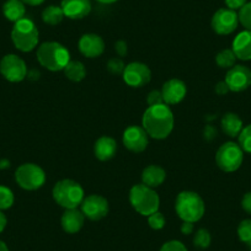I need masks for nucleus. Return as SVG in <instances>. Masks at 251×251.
I'll return each mask as SVG.
<instances>
[{
	"mask_svg": "<svg viewBox=\"0 0 251 251\" xmlns=\"http://www.w3.org/2000/svg\"><path fill=\"white\" fill-rule=\"evenodd\" d=\"M248 245H249V248H250V250H251V243L248 244Z\"/></svg>",
	"mask_w": 251,
	"mask_h": 251,
	"instance_id": "nucleus-45",
	"label": "nucleus"
},
{
	"mask_svg": "<svg viewBox=\"0 0 251 251\" xmlns=\"http://www.w3.org/2000/svg\"><path fill=\"white\" fill-rule=\"evenodd\" d=\"M160 251H187V249L181 241L170 240L161 246Z\"/></svg>",
	"mask_w": 251,
	"mask_h": 251,
	"instance_id": "nucleus-34",
	"label": "nucleus"
},
{
	"mask_svg": "<svg viewBox=\"0 0 251 251\" xmlns=\"http://www.w3.org/2000/svg\"><path fill=\"white\" fill-rule=\"evenodd\" d=\"M63 19H64V13H63L60 6L50 5L47 6L42 13V20L43 23L47 24V25H58V24L62 23Z\"/></svg>",
	"mask_w": 251,
	"mask_h": 251,
	"instance_id": "nucleus-25",
	"label": "nucleus"
},
{
	"mask_svg": "<svg viewBox=\"0 0 251 251\" xmlns=\"http://www.w3.org/2000/svg\"><path fill=\"white\" fill-rule=\"evenodd\" d=\"M15 180L24 190L35 191L45 185L46 173L37 164L25 163L16 169Z\"/></svg>",
	"mask_w": 251,
	"mask_h": 251,
	"instance_id": "nucleus-8",
	"label": "nucleus"
},
{
	"mask_svg": "<svg viewBox=\"0 0 251 251\" xmlns=\"http://www.w3.org/2000/svg\"><path fill=\"white\" fill-rule=\"evenodd\" d=\"M148 133L144 131L143 127L129 126L128 128H126V131L123 132V146L133 153H142L148 147Z\"/></svg>",
	"mask_w": 251,
	"mask_h": 251,
	"instance_id": "nucleus-12",
	"label": "nucleus"
},
{
	"mask_svg": "<svg viewBox=\"0 0 251 251\" xmlns=\"http://www.w3.org/2000/svg\"><path fill=\"white\" fill-rule=\"evenodd\" d=\"M244 160V151L234 142L222 144L216 154V164L224 173H234L241 166Z\"/></svg>",
	"mask_w": 251,
	"mask_h": 251,
	"instance_id": "nucleus-7",
	"label": "nucleus"
},
{
	"mask_svg": "<svg viewBox=\"0 0 251 251\" xmlns=\"http://www.w3.org/2000/svg\"><path fill=\"white\" fill-rule=\"evenodd\" d=\"M226 1V8L230 9V10H240L244 5H245L248 1L246 0H224Z\"/></svg>",
	"mask_w": 251,
	"mask_h": 251,
	"instance_id": "nucleus-36",
	"label": "nucleus"
},
{
	"mask_svg": "<svg viewBox=\"0 0 251 251\" xmlns=\"http://www.w3.org/2000/svg\"><path fill=\"white\" fill-rule=\"evenodd\" d=\"M96 1H99L101 4H113L116 1H118V0H96Z\"/></svg>",
	"mask_w": 251,
	"mask_h": 251,
	"instance_id": "nucleus-43",
	"label": "nucleus"
},
{
	"mask_svg": "<svg viewBox=\"0 0 251 251\" xmlns=\"http://www.w3.org/2000/svg\"><path fill=\"white\" fill-rule=\"evenodd\" d=\"M239 16L236 11L228 8H222L212 16L211 26L217 35L226 36L233 33L238 28Z\"/></svg>",
	"mask_w": 251,
	"mask_h": 251,
	"instance_id": "nucleus-10",
	"label": "nucleus"
},
{
	"mask_svg": "<svg viewBox=\"0 0 251 251\" xmlns=\"http://www.w3.org/2000/svg\"><path fill=\"white\" fill-rule=\"evenodd\" d=\"M26 13L25 4L21 0H6L3 5V14L11 23H18L24 19Z\"/></svg>",
	"mask_w": 251,
	"mask_h": 251,
	"instance_id": "nucleus-23",
	"label": "nucleus"
},
{
	"mask_svg": "<svg viewBox=\"0 0 251 251\" xmlns=\"http://www.w3.org/2000/svg\"><path fill=\"white\" fill-rule=\"evenodd\" d=\"M229 90L228 85H226V81H219L218 84L216 85V93L218 94V95H226Z\"/></svg>",
	"mask_w": 251,
	"mask_h": 251,
	"instance_id": "nucleus-39",
	"label": "nucleus"
},
{
	"mask_svg": "<svg viewBox=\"0 0 251 251\" xmlns=\"http://www.w3.org/2000/svg\"><path fill=\"white\" fill-rule=\"evenodd\" d=\"M81 212L90 221H100L108 213V201L100 195H90L81 202Z\"/></svg>",
	"mask_w": 251,
	"mask_h": 251,
	"instance_id": "nucleus-13",
	"label": "nucleus"
},
{
	"mask_svg": "<svg viewBox=\"0 0 251 251\" xmlns=\"http://www.w3.org/2000/svg\"><path fill=\"white\" fill-rule=\"evenodd\" d=\"M117 151V142L108 136H102L94 144V154L101 161H107L115 156Z\"/></svg>",
	"mask_w": 251,
	"mask_h": 251,
	"instance_id": "nucleus-19",
	"label": "nucleus"
},
{
	"mask_svg": "<svg viewBox=\"0 0 251 251\" xmlns=\"http://www.w3.org/2000/svg\"><path fill=\"white\" fill-rule=\"evenodd\" d=\"M238 236L243 243H251V219H244L238 226Z\"/></svg>",
	"mask_w": 251,
	"mask_h": 251,
	"instance_id": "nucleus-30",
	"label": "nucleus"
},
{
	"mask_svg": "<svg viewBox=\"0 0 251 251\" xmlns=\"http://www.w3.org/2000/svg\"><path fill=\"white\" fill-rule=\"evenodd\" d=\"M166 178V171L159 165H149L142 173V183L151 188L163 185Z\"/></svg>",
	"mask_w": 251,
	"mask_h": 251,
	"instance_id": "nucleus-21",
	"label": "nucleus"
},
{
	"mask_svg": "<svg viewBox=\"0 0 251 251\" xmlns=\"http://www.w3.org/2000/svg\"><path fill=\"white\" fill-rule=\"evenodd\" d=\"M63 71L69 80L75 81V83L81 81L86 76L85 66L79 60H71Z\"/></svg>",
	"mask_w": 251,
	"mask_h": 251,
	"instance_id": "nucleus-24",
	"label": "nucleus"
},
{
	"mask_svg": "<svg viewBox=\"0 0 251 251\" xmlns=\"http://www.w3.org/2000/svg\"><path fill=\"white\" fill-rule=\"evenodd\" d=\"M64 16L72 20H80L86 18L91 11L90 0H62L60 4Z\"/></svg>",
	"mask_w": 251,
	"mask_h": 251,
	"instance_id": "nucleus-17",
	"label": "nucleus"
},
{
	"mask_svg": "<svg viewBox=\"0 0 251 251\" xmlns=\"http://www.w3.org/2000/svg\"><path fill=\"white\" fill-rule=\"evenodd\" d=\"M165 217H164V214L160 213L159 211L151 214V216H148V224L151 229H154V230H160V229H163L164 226H165Z\"/></svg>",
	"mask_w": 251,
	"mask_h": 251,
	"instance_id": "nucleus-32",
	"label": "nucleus"
},
{
	"mask_svg": "<svg viewBox=\"0 0 251 251\" xmlns=\"http://www.w3.org/2000/svg\"><path fill=\"white\" fill-rule=\"evenodd\" d=\"M38 63L50 72L63 71L71 62V54L63 45L58 42H45L37 48L36 53Z\"/></svg>",
	"mask_w": 251,
	"mask_h": 251,
	"instance_id": "nucleus-2",
	"label": "nucleus"
},
{
	"mask_svg": "<svg viewBox=\"0 0 251 251\" xmlns=\"http://www.w3.org/2000/svg\"><path fill=\"white\" fill-rule=\"evenodd\" d=\"M52 196L57 204L66 209L76 208L85 199L80 183L69 178H64L55 183L52 190Z\"/></svg>",
	"mask_w": 251,
	"mask_h": 251,
	"instance_id": "nucleus-4",
	"label": "nucleus"
},
{
	"mask_svg": "<svg viewBox=\"0 0 251 251\" xmlns=\"http://www.w3.org/2000/svg\"><path fill=\"white\" fill-rule=\"evenodd\" d=\"M239 23L245 27V30L251 31V1L246 3L239 10Z\"/></svg>",
	"mask_w": 251,
	"mask_h": 251,
	"instance_id": "nucleus-31",
	"label": "nucleus"
},
{
	"mask_svg": "<svg viewBox=\"0 0 251 251\" xmlns=\"http://www.w3.org/2000/svg\"><path fill=\"white\" fill-rule=\"evenodd\" d=\"M241 207L246 213L251 214V191L244 195L243 200H241Z\"/></svg>",
	"mask_w": 251,
	"mask_h": 251,
	"instance_id": "nucleus-38",
	"label": "nucleus"
},
{
	"mask_svg": "<svg viewBox=\"0 0 251 251\" xmlns=\"http://www.w3.org/2000/svg\"><path fill=\"white\" fill-rule=\"evenodd\" d=\"M147 102H148L149 106L160 105V103H164L161 91H159V90L151 91V93H149V95H148V99H147Z\"/></svg>",
	"mask_w": 251,
	"mask_h": 251,
	"instance_id": "nucleus-35",
	"label": "nucleus"
},
{
	"mask_svg": "<svg viewBox=\"0 0 251 251\" xmlns=\"http://www.w3.org/2000/svg\"><path fill=\"white\" fill-rule=\"evenodd\" d=\"M194 231V223L191 222H183L181 224V233L185 234V235H188V234H191Z\"/></svg>",
	"mask_w": 251,
	"mask_h": 251,
	"instance_id": "nucleus-40",
	"label": "nucleus"
},
{
	"mask_svg": "<svg viewBox=\"0 0 251 251\" xmlns=\"http://www.w3.org/2000/svg\"><path fill=\"white\" fill-rule=\"evenodd\" d=\"M236 59H238V58L234 54L233 50H223L217 54L216 63L219 68L230 69L235 66Z\"/></svg>",
	"mask_w": 251,
	"mask_h": 251,
	"instance_id": "nucleus-26",
	"label": "nucleus"
},
{
	"mask_svg": "<svg viewBox=\"0 0 251 251\" xmlns=\"http://www.w3.org/2000/svg\"><path fill=\"white\" fill-rule=\"evenodd\" d=\"M6 224H8V219H6L5 214L3 213V212L0 211V233L5 229Z\"/></svg>",
	"mask_w": 251,
	"mask_h": 251,
	"instance_id": "nucleus-41",
	"label": "nucleus"
},
{
	"mask_svg": "<svg viewBox=\"0 0 251 251\" xmlns=\"http://www.w3.org/2000/svg\"><path fill=\"white\" fill-rule=\"evenodd\" d=\"M0 73L11 83L23 81L27 75L25 60L16 54H6L0 60Z\"/></svg>",
	"mask_w": 251,
	"mask_h": 251,
	"instance_id": "nucleus-9",
	"label": "nucleus"
},
{
	"mask_svg": "<svg viewBox=\"0 0 251 251\" xmlns=\"http://www.w3.org/2000/svg\"><path fill=\"white\" fill-rule=\"evenodd\" d=\"M173 111L166 103L149 106L142 117V127L154 139H165L174 129Z\"/></svg>",
	"mask_w": 251,
	"mask_h": 251,
	"instance_id": "nucleus-1",
	"label": "nucleus"
},
{
	"mask_svg": "<svg viewBox=\"0 0 251 251\" xmlns=\"http://www.w3.org/2000/svg\"><path fill=\"white\" fill-rule=\"evenodd\" d=\"M84 221H85V216L83 214V212L76 208H72L64 211L62 219H60V224L66 233L75 234L83 228Z\"/></svg>",
	"mask_w": 251,
	"mask_h": 251,
	"instance_id": "nucleus-18",
	"label": "nucleus"
},
{
	"mask_svg": "<svg viewBox=\"0 0 251 251\" xmlns=\"http://www.w3.org/2000/svg\"><path fill=\"white\" fill-rule=\"evenodd\" d=\"M125 63L121 58H111L107 63V69L112 74H122L125 71Z\"/></svg>",
	"mask_w": 251,
	"mask_h": 251,
	"instance_id": "nucleus-33",
	"label": "nucleus"
},
{
	"mask_svg": "<svg viewBox=\"0 0 251 251\" xmlns=\"http://www.w3.org/2000/svg\"><path fill=\"white\" fill-rule=\"evenodd\" d=\"M122 78L123 81L131 88H142L151 81V72L144 63L132 62L125 67Z\"/></svg>",
	"mask_w": 251,
	"mask_h": 251,
	"instance_id": "nucleus-11",
	"label": "nucleus"
},
{
	"mask_svg": "<svg viewBox=\"0 0 251 251\" xmlns=\"http://www.w3.org/2000/svg\"><path fill=\"white\" fill-rule=\"evenodd\" d=\"M175 211L182 222L196 223L204 216L206 206L199 194L194 191H182L176 197Z\"/></svg>",
	"mask_w": 251,
	"mask_h": 251,
	"instance_id": "nucleus-3",
	"label": "nucleus"
},
{
	"mask_svg": "<svg viewBox=\"0 0 251 251\" xmlns=\"http://www.w3.org/2000/svg\"><path fill=\"white\" fill-rule=\"evenodd\" d=\"M129 202L132 207L138 212L141 216L148 217L158 212L160 206V199L155 190L148 187L144 183L134 185L129 191Z\"/></svg>",
	"mask_w": 251,
	"mask_h": 251,
	"instance_id": "nucleus-5",
	"label": "nucleus"
},
{
	"mask_svg": "<svg viewBox=\"0 0 251 251\" xmlns=\"http://www.w3.org/2000/svg\"><path fill=\"white\" fill-rule=\"evenodd\" d=\"M211 233H209L207 229L202 228V229H199V230L196 231V234H195V238H194V245L196 246L197 249H201V250H203V249H207L209 245H211Z\"/></svg>",
	"mask_w": 251,
	"mask_h": 251,
	"instance_id": "nucleus-27",
	"label": "nucleus"
},
{
	"mask_svg": "<svg viewBox=\"0 0 251 251\" xmlns=\"http://www.w3.org/2000/svg\"><path fill=\"white\" fill-rule=\"evenodd\" d=\"M234 54L240 60H251V31L245 30L236 35L231 45Z\"/></svg>",
	"mask_w": 251,
	"mask_h": 251,
	"instance_id": "nucleus-20",
	"label": "nucleus"
},
{
	"mask_svg": "<svg viewBox=\"0 0 251 251\" xmlns=\"http://www.w3.org/2000/svg\"><path fill=\"white\" fill-rule=\"evenodd\" d=\"M0 251H9L6 244L4 243V241H1V240H0Z\"/></svg>",
	"mask_w": 251,
	"mask_h": 251,
	"instance_id": "nucleus-44",
	"label": "nucleus"
},
{
	"mask_svg": "<svg viewBox=\"0 0 251 251\" xmlns=\"http://www.w3.org/2000/svg\"><path fill=\"white\" fill-rule=\"evenodd\" d=\"M239 146L246 153L251 154V125L244 127L243 131L238 136Z\"/></svg>",
	"mask_w": 251,
	"mask_h": 251,
	"instance_id": "nucleus-29",
	"label": "nucleus"
},
{
	"mask_svg": "<svg viewBox=\"0 0 251 251\" xmlns=\"http://www.w3.org/2000/svg\"><path fill=\"white\" fill-rule=\"evenodd\" d=\"M229 90L234 93H241L251 86V71L245 66H234L228 71L224 80Z\"/></svg>",
	"mask_w": 251,
	"mask_h": 251,
	"instance_id": "nucleus-14",
	"label": "nucleus"
},
{
	"mask_svg": "<svg viewBox=\"0 0 251 251\" xmlns=\"http://www.w3.org/2000/svg\"><path fill=\"white\" fill-rule=\"evenodd\" d=\"M79 50L86 58H98L105 50V42L102 37L96 33H85L79 40Z\"/></svg>",
	"mask_w": 251,
	"mask_h": 251,
	"instance_id": "nucleus-16",
	"label": "nucleus"
},
{
	"mask_svg": "<svg viewBox=\"0 0 251 251\" xmlns=\"http://www.w3.org/2000/svg\"><path fill=\"white\" fill-rule=\"evenodd\" d=\"M115 50H116V53L120 55V57H125V55L127 54V52H128L127 42H126V41H123V40L117 41V42L115 43Z\"/></svg>",
	"mask_w": 251,
	"mask_h": 251,
	"instance_id": "nucleus-37",
	"label": "nucleus"
},
{
	"mask_svg": "<svg viewBox=\"0 0 251 251\" xmlns=\"http://www.w3.org/2000/svg\"><path fill=\"white\" fill-rule=\"evenodd\" d=\"M160 91L161 95H163L164 103L177 105L185 99L187 88H186V84L180 79H170L166 83H164Z\"/></svg>",
	"mask_w": 251,
	"mask_h": 251,
	"instance_id": "nucleus-15",
	"label": "nucleus"
},
{
	"mask_svg": "<svg viewBox=\"0 0 251 251\" xmlns=\"http://www.w3.org/2000/svg\"><path fill=\"white\" fill-rule=\"evenodd\" d=\"M21 1H23L24 4H27V5L37 6V5H41L45 0H21Z\"/></svg>",
	"mask_w": 251,
	"mask_h": 251,
	"instance_id": "nucleus-42",
	"label": "nucleus"
},
{
	"mask_svg": "<svg viewBox=\"0 0 251 251\" xmlns=\"http://www.w3.org/2000/svg\"><path fill=\"white\" fill-rule=\"evenodd\" d=\"M40 32L35 23L30 19H21L15 23L11 30V40L14 46L21 52H31L38 45Z\"/></svg>",
	"mask_w": 251,
	"mask_h": 251,
	"instance_id": "nucleus-6",
	"label": "nucleus"
},
{
	"mask_svg": "<svg viewBox=\"0 0 251 251\" xmlns=\"http://www.w3.org/2000/svg\"><path fill=\"white\" fill-rule=\"evenodd\" d=\"M14 204V194L10 188L0 185V211L9 209Z\"/></svg>",
	"mask_w": 251,
	"mask_h": 251,
	"instance_id": "nucleus-28",
	"label": "nucleus"
},
{
	"mask_svg": "<svg viewBox=\"0 0 251 251\" xmlns=\"http://www.w3.org/2000/svg\"><path fill=\"white\" fill-rule=\"evenodd\" d=\"M222 131L230 138H235L243 131V121L236 113L228 112L222 117Z\"/></svg>",
	"mask_w": 251,
	"mask_h": 251,
	"instance_id": "nucleus-22",
	"label": "nucleus"
}]
</instances>
